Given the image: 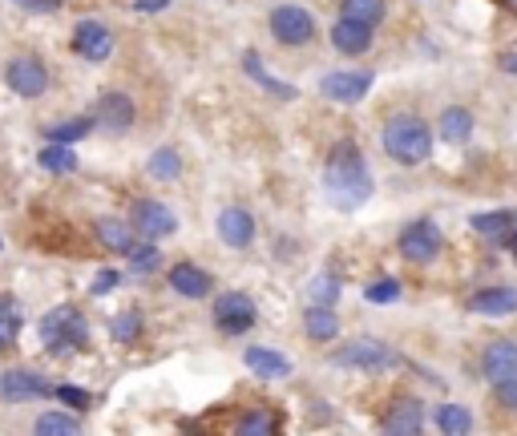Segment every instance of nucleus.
<instances>
[{
    "label": "nucleus",
    "instance_id": "1",
    "mask_svg": "<svg viewBox=\"0 0 517 436\" xmlns=\"http://www.w3.org/2000/svg\"><path fill=\"white\" fill-rule=\"evenodd\" d=\"M324 198L336 210H356L372 198V170L352 138L336 142L328 162H324Z\"/></svg>",
    "mask_w": 517,
    "mask_h": 436
},
{
    "label": "nucleus",
    "instance_id": "2",
    "mask_svg": "<svg viewBox=\"0 0 517 436\" xmlns=\"http://www.w3.org/2000/svg\"><path fill=\"white\" fill-rule=\"evenodd\" d=\"M380 146L400 166H421L433 154V130L417 114H392L380 130Z\"/></svg>",
    "mask_w": 517,
    "mask_h": 436
},
{
    "label": "nucleus",
    "instance_id": "3",
    "mask_svg": "<svg viewBox=\"0 0 517 436\" xmlns=\"http://www.w3.org/2000/svg\"><path fill=\"white\" fill-rule=\"evenodd\" d=\"M41 340H45V348H49L53 356H65V352H73V348H85L89 327H85V319H81L77 307H53V311L41 319Z\"/></svg>",
    "mask_w": 517,
    "mask_h": 436
},
{
    "label": "nucleus",
    "instance_id": "4",
    "mask_svg": "<svg viewBox=\"0 0 517 436\" xmlns=\"http://www.w3.org/2000/svg\"><path fill=\"white\" fill-rule=\"evenodd\" d=\"M396 247H400V255H404L408 263L429 267V263L441 255L445 239H441V231H437V223H433V218H417V223H408V227L400 231Z\"/></svg>",
    "mask_w": 517,
    "mask_h": 436
},
{
    "label": "nucleus",
    "instance_id": "5",
    "mask_svg": "<svg viewBox=\"0 0 517 436\" xmlns=\"http://www.w3.org/2000/svg\"><path fill=\"white\" fill-rule=\"evenodd\" d=\"M340 368H356V372H384V368H396L400 356L380 344V340H356V344H344L336 356H332Z\"/></svg>",
    "mask_w": 517,
    "mask_h": 436
},
{
    "label": "nucleus",
    "instance_id": "6",
    "mask_svg": "<svg viewBox=\"0 0 517 436\" xmlns=\"http://www.w3.org/2000/svg\"><path fill=\"white\" fill-rule=\"evenodd\" d=\"M271 37L279 41V45H307L316 37V17L307 13V9H299V5H279V9H271Z\"/></svg>",
    "mask_w": 517,
    "mask_h": 436
},
{
    "label": "nucleus",
    "instance_id": "7",
    "mask_svg": "<svg viewBox=\"0 0 517 436\" xmlns=\"http://www.w3.org/2000/svg\"><path fill=\"white\" fill-rule=\"evenodd\" d=\"M93 122L101 134H126L138 122V105L126 93H101L93 105Z\"/></svg>",
    "mask_w": 517,
    "mask_h": 436
},
{
    "label": "nucleus",
    "instance_id": "8",
    "mask_svg": "<svg viewBox=\"0 0 517 436\" xmlns=\"http://www.w3.org/2000/svg\"><path fill=\"white\" fill-rule=\"evenodd\" d=\"M215 323L223 327L227 336H243L255 327V299L243 295V291H227L219 303H215Z\"/></svg>",
    "mask_w": 517,
    "mask_h": 436
},
{
    "label": "nucleus",
    "instance_id": "9",
    "mask_svg": "<svg viewBox=\"0 0 517 436\" xmlns=\"http://www.w3.org/2000/svg\"><path fill=\"white\" fill-rule=\"evenodd\" d=\"M5 81L17 97H41L49 89V69L37 57H13L9 69H5Z\"/></svg>",
    "mask_w": 517,
    "mask_h": 436
},
{
    "label": "nucleus",
    "instance_id": "10",
    "mask_svg": "<svg viewBox=\"0 0 517 436\" xmlns=\"http://www.w3.org/2000/svg\"><path fill=\"white\" fill-rule=\"evenodd\" d=\"M174 227H178V223H174L170 206H162L158 198H138V202H134V231L146 235L150 243L174 235Z\"/></svg>",
    "mask_w": 517,
    "mask_h": 436
},
{
    "label": "nucleus",
    "instance_id": "11",
    "mask_svg": "<svg viewBox=\"0 0 517 436\" xmlns=\"http://www.w3.org/2000/svg\"><path fill=\"white\" fill-rule=\"evenodd\" d=\"M481 376L489 384L513 380L517 376V340H489L481 352Z\"/></svg>",
    "mask_w": 517,
    "mask_h": 436
},
{
    "label": "nucleus",
    "instance_id": "12",
    "mask_svg": "<svg viewBox=\"0 0 517 436\" xmlns=\"http://www.w3.org/2000/svg\"><path fill=\"white\" fill-rule=\"evenodd\" d=\"M368 89H372V73H324V81H320V93L340 105L364 101Z\"/></svg>",
    "mask_w": 517,
    "mask_h": 436
},
{
    "label": "nucleus",
    "instance_id": "13",
    "mask_svg": "<svg viewBox=\"0 0 517 436\" xmlns=\"http://www.w3.org/2000/svg\"><path fill=\"white\" fill-rule=\"evenodd\" d=\"M384 432H396V436H421V432H425V404L412 400V396L392 400V408L384 412Z\"/></svg>",
    "mask_w": 517,
    "mask_h": 436
},
{
    "label": "nucleus",
    "instance_id": "14",
    "mask_svg": "<svg viewBox=\"0 0 517 436\" xmlns=\"http://www.w3.org/2000/svg\"><path fill=\"white\" fill-rule=\"evenodd\" d=\"M73 53L85 57V61H106L114 53V33L97 21H81L77 33H73Z\"/></svg>",
    "mask_w": 517,
    "mask_h": 436
},
{
    "label": "nucleus",
    "instance_id": "15",
    "mask_svg": "<svg viewBox=\"0 0 517 436\" xmlns=\"http://www.w3.org/2000/svg\"><path fill=\"white\" fill-rule=\"evenodd\" d=\"M219 239L235 251H247L255 243V218L243 210V206H227L219 214Z\"/></svg>",
    "mask_w": 517,
    "mask_h": 436
},
{
    "label": "nucleus",
    "instance_id": "16",
    "mask_svg": "<svg viewBox=\"0 0 517 436\" xmlns=\"http://www.w3.org/2000/svg\"><path fill=\"white\" fill-rule=\"evenodd\" d=\"M166 283H170L178 295H186V299H206V295H211V287H215L211 271H202V267H194V263H174L170 275H166Z\"/></svg>",
    "mask_w": 517,
    "mask_h": 436
},
{
    "label": "nucleus",
    "instance_id": "17",
    "mask_svg": "<svg viewBox=\"0 0 517 436\" xmlns=\"http://www.w3.org/2000/svg\"><path fill=\"white\" fill-rule=\"evenodd\" d=\"M332 45H336L340 53H348V57H360V53H368V45H372V25H364V21L340 13V21L332 25Z\"/></svg>",
    "mask_w": 517,
    "mask_h": 436
},
{
    "label": "nucleus",
    "instance_id": "18",
    "mask_svg": "<svg viewBox=\"0 0 517 436\" xmlns=\"http://www.w3.org/2000/svg\"><path fill=\"white\" fill-rule=\"evenodd\" d=\"M53 388L37 376V372H25V368H17V372H5L0 376V396L5 400H41V396H49Z\"/></svg>",
    "mask_w": 517,
    "mask_h": 436
},
{
    "label": "nucleus",
    "instance_id": "19",
    "mask_svg": "<svg viewBox=\"0 0 517 436\" xmlns=\"http://www.w3.org/2000/svg\"><path fill=\"white\" fill-rule=\"evenodd\" d=\"M473 114L465 105H449V109H441V118H437V134H441V142H449V146H469V138H473Z\"/></svg>",
    "mask_w": 517,
    "mask_h": 436
},
{
    "label": "nucleus",
    "instance_id": "20",
    "mask_svg": "<svg viewBox=\"0 0 517 436\" xmlns=\"http://www.w3.org/2000/svg\"><path fill=\"white\" fill-rule=\"evenodd\" d=\"M303 332L316 344H332L340 336V315L332 311V303H312L303 311Z\"/></svg>",
    "mask_w": 517,
    "mask_h": 436
},
{
    "label": "nucleus",
    "instance_id": "21",
    "mask_svg": "<svg viewBox=\"0 0 517 436\" xmlns=\"http://www.w3.org/2000/svg\"><path fill=\"white\" fill-rule=\"evenodd\" d=\"M469 311L477 315H513L517 311V287H485L469 299Z\"/></svg>",
    "mask_w": 517,
    "mask_h": 436
},
{
    "label": "nucleus",
    "instance_id": "22",
    "mask_svg": "<svg viewBox=\"0 0 517 436\" xmlns=\"http://www.w3.org/2000/svg\"><path fill=\"white\" fill-rule=\"evenodd\" d=\"M243 364H247L255 376H263V380H283V376H291V360L279 356V352H271V348H247V352H243Z\"/></svg>",
    "mask_w": 517,
    "mask_h": 436
},
{
    "label": "nucleus",
    "instance_id": "23",
    "mask_svg": "<svg viewBox=\"0 0 517 436\" xmlns=\"http://www.w3.org/2000/svg\"><path fill=\"white\" fill-rule=\"evenodd\" d=\"M513 223H517V210H485V214H473V231H477L481 239L497 243V247L509 239Z\"/></svg>",
    "mask_w": 517,
    "mask_h": 436
},
{
    "label": "nucleus",
    "instance_id": "24",
    "mask_svg": "<svg viewBox=\"0 0 517 436\" xmlns=\"http://www.w3.org/2000/svg\"><path fill=\"white\" fill-rule=\"evenodd\" d=\"M97 239L106 243L114 255H126V259L138 251V243H134V235H130V227L122 223V218H101V223H97Z\"/></svg>",
    "mask_w": 517,
    "mask_h": 436
},
{
    "label": "nucleus",
    "instance_id": "25",
    "mask_svg": "<svg viewBox=\"0 0 517 436\" xmlns=\"http://www.w3.org/2000/svg\"><path fill=\"white\" fill-rule=\"evenodd\" d=\"M437 428L449 432V436H465L473 428V412L465 404H441L437 408Z\"/></svg>",
    "mask_w": 517,
    "mask_h": 436
},
{
    "label": "nucleus",
    "instance_id": "26",
    "mask_svg": "<svg viewBox=\"0 0 517 436\" xmlns=\"http://www.w3.org/2000/svg\"><path fill=\"white\" fill-rule=\"evenodd\" d=\"M340 13L344 17H356V21H364V25H380L384 21V13H388V5L384 0H340Z\"/></svg>",
    "mask_w": 517,
    "mask_h": 436
},
{
    "label": "nucleus",
    "instance_id": "27",
    "mask_svg": "<svg viewBox=\"0 0 517 436\" xmlns=\"http://www.w3.org/2000/svg\"><path fill=\"white\" fill-rule=\"evenodd\" d=\"M243 69H247V73H251V77H255V81H259L267 93H275V97H295V85H283L279 77H271V73L263 69L259 53H247V57H243Z\"/></svg>",
    "mask_w": 517,
    "mask_h": 436
},
{
    "label": "nucleus",
    "instance_id": "28",
    "mask_svg": "<svg viewBox=\"0 0 517 436\" xmlns=\"http://www.w3.org/2000/svg\"><path fill=\"white\" fill-rule=\"evenodd\" d=\"M41 166L53 170V174H69V170H77V154L65 142H53V146L41 150Z\"/></svg>",
    "mask_w": 517,
    "mask_h": 436
},
{
    "label": "nucleus",
    "instance_id": "29",
    "mask_svg": "<svg viewBox=\"0 0 517 436\" xmlns=\"http://www.w3.org/2000/svg\"><path fill=\"white\" fill-rule=\"evenodd\" d=\"M235 432H239V436H271V432H279V420H275L271 412H247V416L235 424Z\"/></svg>",
    "mask_w": 517,
    "mask_h": 436
},
{
    "label": "nucleus",
    "instance_id": "30",
    "mask_svg": "<svg viewBox=\"0 0 517 436\" xmlns=\"http://www.w3.org/2000/svg\"><path fill=\"white\" fill-rule=\"evenodd\" d=\"M93 126H97L93 118H77V122H65V126H49L45 134H49V142H65V146H73V142H81Z\"/></svg>",
    "mask_w": 517,
    "mask_h": 436
},
{
    "label": "nucleus",
    "instance_id": "31",
    "mask_svg": "<svg viewBox=\"0 0 517 436\" xmlns=\"http://www.w3.org/2000/svg\"><path fill=\"white\" fill-rule=\"evenodd\" d=\"M150 174L154 178H162V182H174L178 174H182V158H178V150H158L154 158H150Z\"/></svg>",
    "mask_w": 517,
    "mask_h": 436
},
{
    "label": "nucleus",
    "instance_id": "32",
    "mask_svg": "<svg viewBox=\"0 0 517 436\" xmlns=\"http://www.w3.org/2000/svg\"><path fill=\"white\" fill-rule=\"evenodd\" d=\"M138 336H142V311L130 307V311H122V315L114 319V340H118V344H134Z\"/></svg>",
    "mask_w": 517,
    "mask_h": 436
},
{
    "label": "nucleus",
    "instance_id": "33",
    "mask_svg": "<svg viewBox=\"0 0 517 436\" xmlns=\"http://www.w3.org/2000/svg\"><path fill=\"white\" fill-rule=\"evenodd\" d=\"M37 432L49 436V432H81V420L77 416H65V412H45L37 420Z\"/></svg>",
    "mask_w": 517,
    "mask_h": 436
},
{
    "label": "nucleus",
    "instance_id": "34",
    "mask_svg": "<svg viewBox=\"0 0 517 436\" xmlns=\"http://www.w3.org/2000/svg\"><path fill=\"white\" fill-rule=\"evenodd\" d=\"M364 299L368 303H396L400 299V283L396 279H376V283H368Z\"/></svg>",
    "mask_w": 517,
    "mask_h": 436
},
{
    "label": "nucleus",
    "instance_id": "35",
    "mask_svg": "<svg viewBox=\"0 0 517 436\" xmlns=\"http://www.w3.org/2000/svg\"><path fill=\"white\" fill-rule=\"evenodd\" d=\"M336 295H340V279H336V275H316V283H312V303H336Z\"/></svg>",
    "mask_w": 517,
    "mask_h": 436
},
{
    "label": "nucleus",
    "instance_id": "36",
    "mask_svg": "<svg viewBox=\"0 0 517 436\" xmlns=\"http://www.w3.org/2000/svg\"><path fill=\"white\" fill-rule=\"evenodd\" d=\"M493 392H497V404H501L505 412H513V416H517V376H513V380H501V384H493Z\"/></svg>",
    "mask_w": 517,
    "mask_h": 436
},
{
    "label": "nucleus",
    "instance_id": "37",
    "mask_svg": "<svg viewBox=\"0 0 517 436\" xmlns=\"http://www.w3.org/2000/svg\"><path fill=\"white\" fill-rule=\"evenodd\" d=\"M154 263H158V247H138L130 255V271H154Z\"/></svg>",
    "mask_w": 517,
    "mask_h": 436
},
{
    "label": "nucleus",
    "instance_id": "38",
    "mask_svg": "<svg viewBox=\"0 0 517 436\" xmlns=\"http://www.w3.org/2000/svg\"><path fill=\"white\" fill-rule=\"evenodd\" d=\"M57 396H61V404H69V408H77V412L89 408V392H81V388H69V384H65V388H57Z\"/></svg>",
    "mask_w": 517,
    "mask_h": 436
},
{
    "label": "nucleus",
    "instance_id": "39",
    "mask_svg": "<svg viewBox=\"0 0 517 436\" xmlns=\"http://www.w3.org/2000/svg\"><path fill=\"white\" fill-rule=\"evenodd\" d=\"M0 327H21V315H17V303L9 295H0Z\"/></svg>",
    "mask_w": 517,
    "mask_h": 436
},
{
    "label": "nucleus",
    "instance_id": "40",
    "mask_svg": "<svg viewBox=\"0 0 517 436\" xmlns=\"http://www.w3.org/2000/svg\"><path fill=\"white\" fill-rule=\"evenodd\" d=\"M118 287V271H97V279H93V295H106V291H114Z\"/></svg>",
    "mask_w": 517,
    "mask_h": 436
},
{
    "label": "nucleus",
    "instance_id": "41",
    "mask_svg": "<svg viewBox=\"0 0 517 436\" xmlns=\"http://www.w3.org/2000/svg\"><path fill=\"white\" fill-rule=\"evenodd\" d=\"M17 5H21V9H33V13H53L61 0H17Z\"/></svg>",
    "mask_w": 517,
    "mask_h": 436
},
{
    "label": "nucleus",
    "instance_id": "42",
    "mask_svg": "<svg viewBox=\"0 0 517 436\" xmlns=\"http://www.w3.org/2000/svg\"><path fill=\"white\" fill-rule=\"evenodd\" d=\"M13 340H17V327H0V352L13 348Z\"/></svg>",
    "mask_w": 517,
    "mask_h": 436
},
{
    "label": "nucleus",
    "instance_id": "43",
    "mask_svg": "<svg viewBox=\"0 0 517 436\" xmlns=\"http://www.w3.org/2000/svg\"><path fill=\"white\" fill-rule=\"evenodd\" d=\"M166 5H170V0H138L142 13H154V9H166Z\"/></svg>",
    "mask_w": 517,
    "mask_h": 436
},
{
    "label": "nucleus",
    "instance_id": "44",
    "mask_svg": "<svg viewBox=\"0 0 517 436\" xmlns=\"http://www.w3.org/2000/svg\"><path fill=\"white\" fill-rule=\"evenodd\" d=\"M505 247H509V255L517 259V223H513V231H509V239H505Z\"/></svg>",
    "mask_w": 517,
    "mask_h": 436
},
{
    "label": "nucleus",
    "instance_id": "45",
    "mask_svg": "<svg viewBox=\"0 0 517 436\" xmlns=\"http://www.w3.org/2000/svg\"><path fill=\"white\" fill-rule=\"evenodd\" d=\"M505 73H517V57H509V61H505Z\"/></svg>",
    "mask_w": 517,
    "mask_h": 436
}]
</instances>
